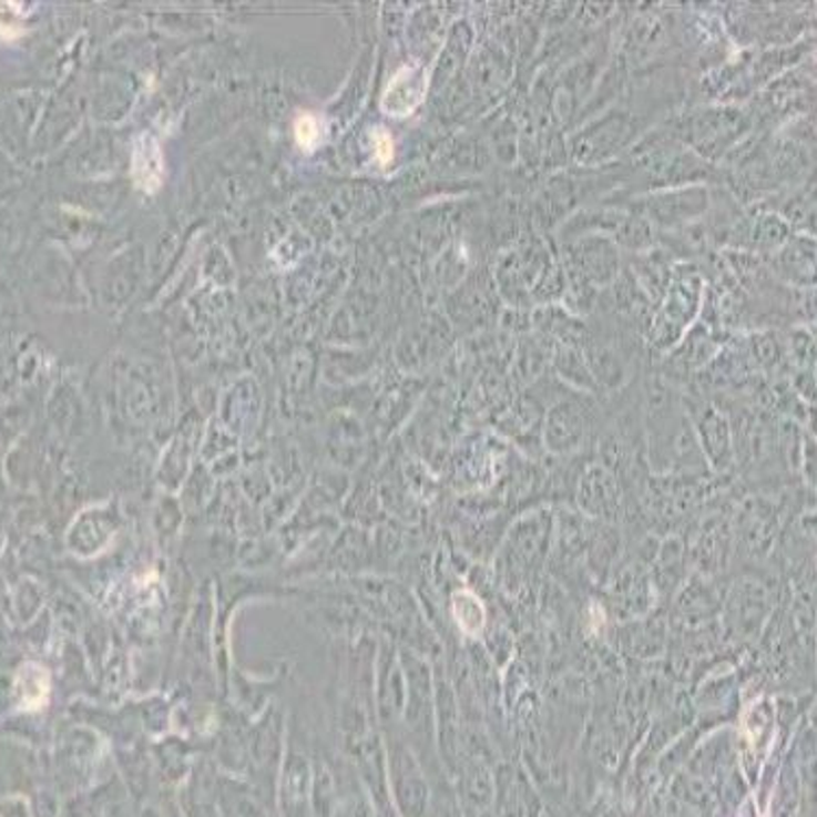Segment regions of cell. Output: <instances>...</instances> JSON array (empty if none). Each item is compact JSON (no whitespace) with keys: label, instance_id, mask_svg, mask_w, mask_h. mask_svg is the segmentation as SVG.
Returning a JSON list of instances; mask_svg holds the SVG:
<instances>
[{"label":"cell","instance_id":"1","mask_svg":"<svg viewBox=\"0 0 817 817\" xmlns=\"http://www.w3.org/2000/svg\"><path fill=\"white\" fill-rule=\"evenodd\" d=\"M133 184L146 194H155L164 184V153L155 135L142 133L133 144L131 155Z\"/></svg>","mask_w":817,"mask_h":817},{"label":"cell","instance_id":"2","mask_svg":"<svg viewBox=\"0 0 817 817\" xmlns=\"http://www.w3.org/2000/svg\"><path fill=\"white\" fill-rule=\"evenodd\" d=\"M423 92H426V76L421 74L419 68L406 65L388 83L381 96V110L390 116H406L421 103Z\"/></svg>","mask_w":817,"mask_h":817},{"label":"cell","instance_id":"3","mask_svg":"<svg viewBox=\"0 0 817 817\" xmlns=\"http://www.w3.org/2000/svg\"><path fill=\"white\" fill-rule=\"evenodd\" d=\"M13 693L20 711L35 713L49 704L51 697V674L38 663H24L16 672Z\"/></svg>","mask_w":817,"mask_h":817},{"label":"cell","instance_id":"4","mask_svg":"<svg viewBox=\"0 0 817 817\" xmlns=\"http://www.w3.org/2000/svg\"><path fill=\"white\" fill-rule=\"evenodd\" d=\"M295 137H297L302 149H306V151L315 149L318 140H320V123H318L315 114H302L295 121Z\"/></svg>","mask_w":817,"mask_h":817},{"label":"cell","instance_id":"5","mask_svg":"<svg viewBox=\"0 0 817 817\" xmlns=\"http://www.w3.org/2000/svg\"><path fill=\"white\" fill-rule=\"evenodd\" d=\"M20 7H22V4L13 2L11 13H0V35H4V38H16V35H20V31H22V27L18 24L20 16H18V13H13V11H18Z\"/></svg>","mask_w":817,"mask_h":817},{"label":"cell","instance_id":"6","mask_svg":"<svg viewBox=\"0 0 817 817\" xmlns=\"http://www.w3.org/2000/svg\"><path fill=\"white\" fill-rule=\"evenodd\" d=\"M376 153H378L379 164H388L392 160V153H395L392 140L384 129L376 131Z\"/></svg>","mask_w":817,"mask_h":817}]
</instances>
